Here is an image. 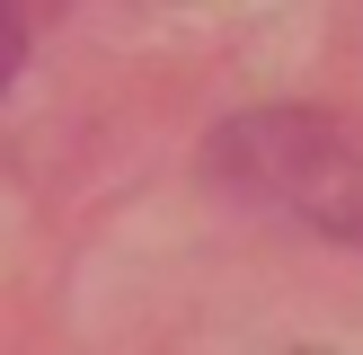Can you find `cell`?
Masks as SVG:
<instances>
[{"instance_id":"cell-1","label":"cell","mask_w":363,"mask_h":355,"mask_svg":"<svg viewBox=\"0 0 363 355\" xmlns=\"http://www.w3.org/2000/svg\"><path fill=\"white\" fill-rule=\"evenodd\" d=\"M213 169L257 204H284L319 231H363V160L319 116H248L213 142Z\"/></svg>"},{"instance_id":"cell-2","label":"cell","mask_w":363,"mask_h":355,"mask_svg":"<svg viewBox=\"0 0 363 355\" xmlns=\"http://www.w3.org/2000/svg\"><path fill=\"white\" fill-rule=\"evenodd\" d=\"M18 62H27V0H0V89L18 80Z\"/></svg>"}]
</instances>
